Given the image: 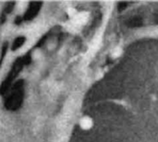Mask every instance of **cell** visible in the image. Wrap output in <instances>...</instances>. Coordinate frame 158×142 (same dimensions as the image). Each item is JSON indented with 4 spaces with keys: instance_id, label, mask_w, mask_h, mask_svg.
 <instances>
[{
    "instance_id": "cell-1",
    "label": "cell",
    "mask_w": 158,
    "mask_h": 142,
    "mask_svg": "<svg viewBox=\"0 0 158 142\" xmlns=\"http://www.w3.org/2000/svg\"><path fill=\"white\" fill-rule=\"evenodd\" d=\"M90 125H91V120H90L89 118H87V117L83 118V119L81 121V126L84 129H87V128L90 127Z\"/></svg>"
}]
</instances>
